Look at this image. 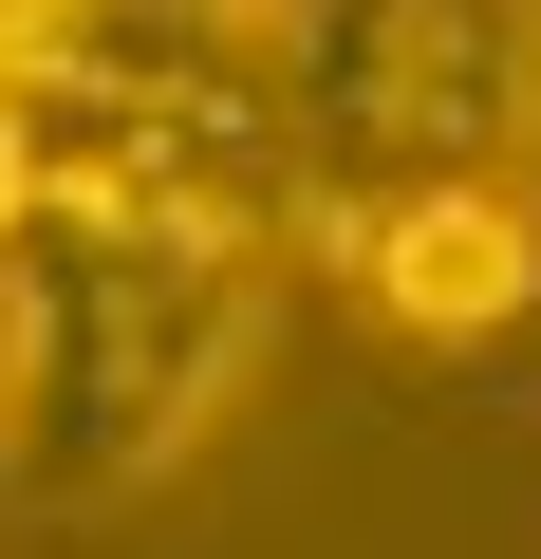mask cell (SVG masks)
Instances as JSON below:
<instances>
[{"mask_svg":"<svg viewBox=\"0 0 541 559\" xmlns=\"http://www.w3.org/2000/svg\"><path fill=\"white\" fill-rule=\"evenodd\" d=\"M299 205L355 187H541V0H281Z\"/></svg>","mask_w":541,"mask_h":559,"instance_id":"7a4b0ae2","label":"cell"},{"mask_svg":"<svg viewBox=\"0 0 541 559\" xmlns=\"http://www.w3.org/2000/svg\"><path fill=\"white\" fill-rule=\"evenodd\" d=\"M281 242L261 224H131V205H20L0 224V485L20 503H131L187 466V429L243 392Z\"/></svg>","mask_w":541,"mask_h":559,"instance_id":"6da1fadb","label":"cell"},{"mask_svg":"<svg viewBox=\"0 0 541 559\" xmlns=\"http://www.w3.org/2000/svg\"><path fill=\"white\" fill-rule=\"evenodd\" d=\"M337 242V280L392 318V336H504L541 318V187H355V205H299Z\"/></svg>","mask_w":541,"mask_h":559,"instance_id":"3957f363","label":"cell"}]
</instances>
